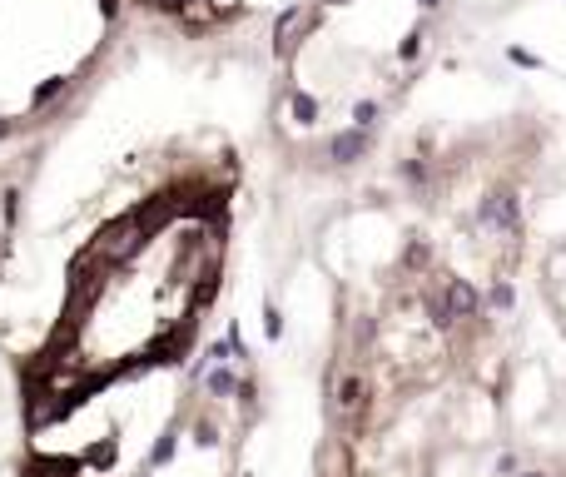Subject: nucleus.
<instances>
[{
    "instance_id": "obj_1",
    "label": "nucleus",
    "mask_w": 566,
    "mask_h": 477,
    "mask_svg": "<svg viewBox=\"0 0 566 477\" xmlns=\"http://www.w3.org/2000/svg\"><path fill=\"white\" fill-rule=\"evenodd\" d=\"M363 408V378H343L338 383V413H358Z\"/></svg>"
},
{
    "instance_id": "obj_2",
    "label": "nucleus",
    "mask_w": 566,
    "mask_h": 477,
    "mask_svg": "<svg viewBox=\"0 0 566 477\" xmlns=\"http://www.w3.org/2000/svg\"><path fill=\"white\" fill-rule=\"evenodd\" d=\"M522 477H546V472H522Z\"/></svg>"
}]
</instances>
